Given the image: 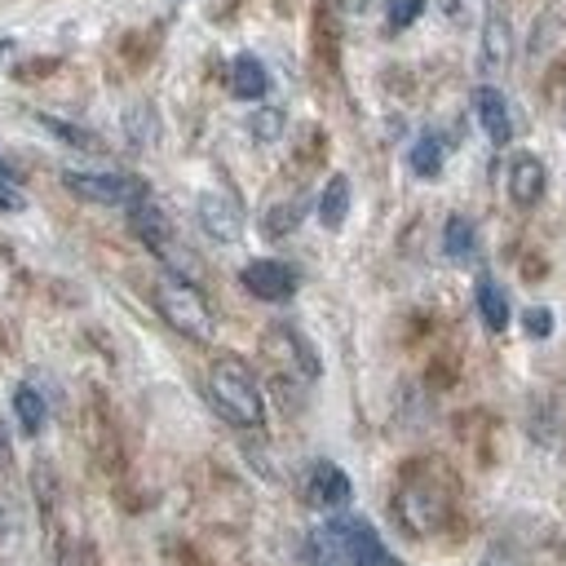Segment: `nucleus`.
Listing matches in <instances>:
<instances>
[{
  "mask_svg": "<svg viewBox=\"0 0 566 566\" xmlns=\"http://www.w3.org/2000/svg\"><path fill=\"white\" fill-rule=\"evenodd\" d=\"M124 124H128V133H133V142H137V146H146V142L155 137V115H150L146 106H137L133 115H124Z\"/></svg>",
  "mask_w": 566,
  "mask_h": 566,
  "instance_id": "5701e85b",
  "label": "nucleus"
},
{
  "mask_svg": "<svg viewBox=\"0 0 566 566\" xmlns=\"http://www.w3.org/2000/svg\"><path fill=\"white\" fill-rule=\"evenodd\" d=\"M522 323H526V336H535V340L553 336V310H548V305H531V310L522 314Z\"/></svg>",
  "mask_w": 566,
  "mask_h": 566,
  "instance_id": "412c9836",
  "label": "nucleus"
},
{
  "mask_svg": "<svg viewBox=\"0 0 566 566\" xmlns=\"http://www.w3.org/2000/svg\"><path fill=\"white\" fill-rule=\"evenodd\" d=\"M22 203H27V199H22V190H18V186H13V181H9L4 172H0V208H9V212H18Z\"/></svg>",
  "mask_w": 566,
  "mask_h": 566,
  "instance_id": "393cba45",
  "label": "nucleus"
},
{
  "mask_svg": "<svg viewBox=\"0 0 566 566\" xmlns=\"http://www.w3.org/2000/svg\"><path fill=\"white\" fill-rule=\"evenodd\" d=\"M473 301H478V314H482V323H486L491 332H504V327H509V296H504V287H500L495 279L482 274Z\"/></svg>",
  "mask_w": 566,
  "mask_h": 566,
  "instance_id": "4468645a",
  "label": "nucleus"
},
{
  "mask_svg": "<svg viewBox=\"0 0 566 566\" xmlns=\"http://www.w3.org/2000/svg\"><path fill=\"white\" fill-rule=\"evenodd\" d=\"M195 212H199V226H203L217 243H234V239L243 234V208H239L230 195H221V190H203L199 203H195Z\"/></svg>",
  "mask_w": 566,
  "mask_h": 566,
  "instance_id": "0eeeda50",
  "label": "nucleus"
},
{
  "mask_svg": "<svg viewBox=\"0 0 566 566\" xmlns=\"http://www.w3.org/2000/svg\"><path fill=\"white\" fill-rule=\"evenodd\" d=\"M478 566H522V562H517V553H513L509 544H491V548L482 553V562H478Z\"/></svg>",
  "mask_w": 566,
  "mask_h": 566,
  "instance_id": "b1692460",
  "label": "nucleus"
},
{
  "mask_svg": "<svg viewBox=\"0 0 566 566\" xmlns=\"http://www.w3.org/2000/svg\"><path fill=\"white\" fill-rule=\"evenodd\" d=\"M265 88H270L265 66H261L252 53H239V57L230 62V93L243 97V102H256V97H265Z\"/></svg>",
  "mask_w": 566,
  "mask_h": 566,
  "instance_id": "9b49d317",
  "label": "nucleus"
},
{
  "mask_svg": "<svg viewBox=\"0 0 566 566\" xmlns=\"http://www.w3.org/2000/svg\"><path fill=\"white\" fill-rule=\"evenodd\" d=\"M40 124H44L53 137H62V142H71V146H80V150H102V137L88 133V128H80V124H66V119H57V115H40Z\"/></svg>",
  "mask_w": 566,
  "mask_h": 566,
  "instance_id": "aec40b11",
  "label": "nucleus"
},
{
  "mask_svg": "<svg viewBox=\"0 0 566 566\" xmlns=\"http://www.w3.org/2000/svg\"><path fill=\"white\" fill-rule=\"evenodd\" d=\"M394 517L407 535H433L451 517V478L442 464H407L394 491Z\"/></svg>",
  "mask_w": 566,
  "mask_h": 566,
  "instance_id": "f257e3e1",
  "label": "nucleus"
},
{
  "mask_svg": "<svg viewBox=\"0 0 566 566\" xmlns=\"http://www.w3.org/2000/svg\"><path fill=\"white\" fill-rule=\"evenodd\" d=\"M544 186H548V172H544L539 155L517 150V155L509 159V199H513L517 208H535V203L544 199Z\"/></svg>",
  "mask_w": 566,
  "mask_h": 566,
  "instance_id": "1a4fd4ad",
  "label": "nucleus"
},
{
  "mask_svg": "<svg viewBox=\"0 0 566 566\" xmlns=\"http://www.w3.org/2000/svg\"><path fill=\"white\" fill-rule=\"evenodd\" d=\"M442 159H447V150H442V137H438V133H420V137L411 142L407 164H411L416 177H438V172H442Z\"/></svg>",
  "mask_w": 566,
  "mask_h": 566,
  "instance_id": "f3484780",
  "label": "nucleus"
},
{
  "mask_svg": "<svg viewBox=\"0 0 566 566\" xmlns=\"http://www.w3.org/2000/svg\"><path fill=\"white\" fill-rule=\"evenodd\" d=\"M13 420H18V429H22L27 438H35V433L44 429L49 407H44V398H40L35 385H18V389H13Z\"/></svg>",
  "mask_w": 566,
  "mask_h": 566,
  "instance_id": "2eb2a0df",
  "label": "nucleus"
},
{
  "mask_svg": "<svg viewBox=\"0 0 566 566\" xmlns=\"http://www.w3.org/2000/svg\"><path fill=\"white\" fill-rule=\"evenodd\" d=\"M305 495H310V504H318V509H345V504L354 500V482H349V473H345L340 464L314 460V464H310V478H305Z\"/></svg>",
  "mask_w": 566,
  "mask_h": 566,
  "instance_id": "6e6552de",
  "label": "nucleus"
},
{
  "mask_svg": "<svg viewBox=\"0 0 566 566\" xmlns=\"http://www.w3.org/2000/svg\"><path fill=\"white\" fill-rule=\"evenodd\" d=\"M239 283H243L256 301H287V296L296 292V270L283 265V261L261 256V261H248V265L239 270Z\"/></svg>",
  "mask_w": 566,
  "mask_h": 566,
  "instance_id": "423d86ee",
  "label": "nucleus"
},
{
  "mask_svg": "<svg viewBox=\"0 0 566 566\" xmlns=\"http://www.w3.org/2000/svg\"><path fill=\"white\" fill-rule=\"evenodd\" d=\"M345 217H349V177L336 172V177H327V186L318 195V221H323V230H340Z\"/></svg>",
  "mask_w": 566,
  "mask_h": 566,
  "instance_id": "f8f14e48",
  "label": "nucleus"
},
{
  "mask_svg": "<svg viewBox=\"0 0 566 566\" xmlns=\"http://www.w3.org/2000/svg\"><path fill=\"white\" fill-rule=\"evenodd\" d=\"M208 398L234 429H261V420H265V398H261V389H256V380H252L243 358L221 354L208 367Z\"/></svg>",
  "mask_w": 566,
  "mask_h": 566,
  "instance_id": "7ed1b4c3",
  "label": "nucleus"
},
{
  "mask_svg": "<svg viewBox=\"0 0 566 566\" xmlns=\"http://www.w3.org/2000/svg\"><path fill=\"white\" fill-rule=\"evenodd\" d=\"M509 53H513L509 22H504L500 13H491V18L482 22V66H486V71H500V66L509 62Z\"/></svg>",
  "mask_w": 566,
  "mask_h": 566,
  "instance_id": "ddd939ff",
  "label": "nucleus"
},
{
  "mask_svg": "<svg viewBox=\"0 0 566 566\" xmlns=\"http://www.w3.org/2000/svg\"><path fill=\"white\" fill-rule=\"evenodd\" d=\"M301 217H305V203H301V199H283V203L265 208L261 230H265V239H283V234H292V230L301 226Z\"/></svg>",
  "mask_w": 566,
  "mask_h": 566,
  "instance_id": "a211bd4d",
  "label": "nucleus"
},
{
  "mask_svg": "<svg viewBox=\"0 0 566 566\" xmlns=\"http://www.w3.org/2000/svg\"><path fill=\"white\" fill-rule=\"evenodd\" d=\"M310 562L314 566H402L367 517H332L310 535Z\"/></svg>",
  "mask_w": 566,
  "mask_h": 566,
  "instance_id": "f03ea898",
  "label": "nucleus"
},
{
  "mask_svg": "<svg viewBox=\"0 0 566 566\" xmlns=\"http://www.w3.org/2000/svg\"><path fill=\"white\" fill-rule=\"evenodd\" d=\"M424 13V0H389V27L402 31Z\"/></svg>",
  "mask_w": 566,
  "mask_h": 566,
  "instance_id": "4be33fe9",
  "label": "nucleus"
},
{
  "mask_svg": "<svg viewBox=\"0 0 566 566\" xmlns=\"http://www.w3.org/2000/svg\"><path fill=\"white\" fill-rule=\"evenodd\" d=\"M473 111H478L482 133H486L495 146H504V142L513 137V115H509V102H504L500 88H491V84L473 88Z\"/></svg>",
  "mask_w": 566,
  "mask_h": 566,
  "instance_id": "9d476101",
  "label": "nucleus"
},
{
  "mask_svg": "<svg viewBox=\"0 0 566 566\" xmlns=\"http://www.w3.org/2000/svg\"><path fill=\"white\" fill-rule=\"evenodd\" d=\"M62 186H66L75 199L106 203V208H133V203L150 199L146 181L133 177V172H62Z\"/></svg>",
  "mask_w": 566,
  "mask_h": 566,
  "instance_id": "39448f33",
  "label": "nucleus"
},
{
  "mask_svg": "<svg viewBox=\"0 0 566 566\" xmlns=\"http://www.w3.org/2000/svg\"><path fill=\"white\" fill-rule=\"evenodd\" d=\"M9 455H13V451H9V429H4V424H0V469H4V464H9Z\"/></svg>",
  "mask_w": 566,
  "mask_h": 566,
  "instance_id": "a878e982",
  "label": "nucleus"
},
{
  "mask_svg": "<svg viewBox=\"0 0 566 566\" xmlns=\"http://www.w3.org/2000/svg\"><path fill=\"white\" fill-rule=\"evenodd\" d=\"M283 128H287V115H283L279 106H256L252 119H248V133H252L256 142H279Z\"/></svg>",
  "mask_w": 566,
  "mask_h": 566,
  "instance_id": "6ab92c4d",
  "label": "nucleus"
},
{
  "mask_svg": "<svg viewBox=\"0 0 566 566\" xmlns=\"http://www.w3.org/2000/svg\"><path fill=\"white\" fill-rule=\"evenodd\" d=\"M155 310L164 314V323L177 332V336H186V340H212V310H208V301H203V292L190 283V279H177V274H164L159 283H155Z\"/></svg>",
  "mask_w": 566,
  "mask_h": 566,
  "instance_id": "20e7f679",
  "label": "nucleus"
},
{
  "mask_svg": "<svg viewBox=\"0 0 566 566\" xmlns=\"http://www.w3.org/2000/svg\"><path fill=\"white\" fill-rule=\"evenodd\" d=\"M473 248H478V230H473V221L469 217H447V226H442V252L451 256V261H469L473 256Z\"/></svg>",
  "mask_w": 566,
  "mask_h": 566,
  "instance_id": "dca6fc26",
  "label": "nucleus"
}]
</instances>
